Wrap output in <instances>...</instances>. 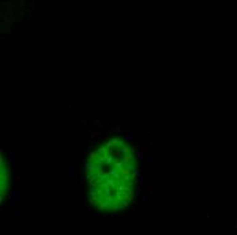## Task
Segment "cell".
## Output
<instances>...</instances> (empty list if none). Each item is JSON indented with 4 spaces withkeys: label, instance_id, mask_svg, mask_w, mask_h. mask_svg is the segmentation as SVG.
<instances>
[{
    "label": "cell",
    "instance_id": "cell-1",
    "mask_svg": "<svg viewBox=\"0 0 237 235\" xmlns=\"http://www.w3.org/2000/svg\"><path fill=\"white\" fill-rule=\"evenodd\" d=\"M85 190L91 209L117 214L134 203L139 184V159L134 146L120 136L110 137L85 159Z\"/></svg>",
    "mask_w": 237,
    "mask_h": 235
},
{
    "label": "cell",
    "instance_id": "cell-2",
    "mask_svg": "<svg viewBox=\"0 0 237 235\" xmlns=\"http://www.w3.org/2000/svg\"><path fill=\"white\" fill-rule=\"evenodd\" d=\"M11 182V169L8 159L4 156V151H2V159H0V193H2V201H4L7 192L10 190Z\"/></svg>",
    "mask_w": 237,
    "mask_h": 235
}]
</instances>
